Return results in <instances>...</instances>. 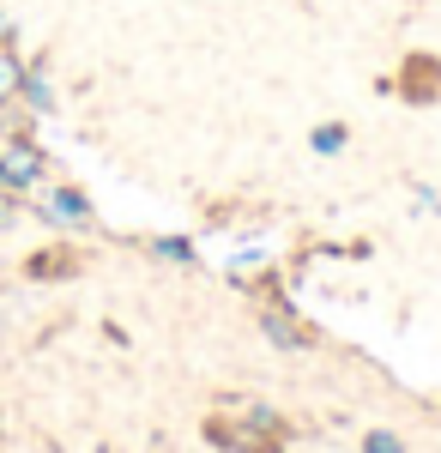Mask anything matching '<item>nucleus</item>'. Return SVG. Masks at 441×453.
<instances>
[{
	"mask_svg": "<svg viewBox=\"0 0 441 453\" xmlns=\"http://www.w3.org/2000/svg\"><path fill=\"white\" fill-rule=\"evenodd\" d=\"M43 181H49V151H43L31 134L0 140V188H6V194H31Z\"/></svg>",
	"mask_w": 441,
	"mask_h": 453,
	"instance_id": "obj_1",
	"label": "nucleus"
},
{
	"mask_svg": "<svg viewBox=\"0 0 441 453\" xmlns=\"http://www.w3.org/2000/svg\"><path fill=\"white\" fill-rule=\"evenodd\" d=\"M205 441L224 448V453H278V435H267L260 423H248L242 411H236V418H224V411L205 418Z\"/></svg>",
	"mask_w": 441,
	"mask_h": 453,
	"instance_id": "obj_2",
	"label": "nucleus"
},
{
	"mask_svg": "<svg viewBox=\"0 0 441 453\" xmlns=\"http://www.w3.org/2000/svg\"><path fill=\"white\" fill-rule=\"evenodd\" d=\"M36 218H43L49 230H85L97 211H91V200H85L79 188H49V194L36 200Z\"/></svg>",
	"mask_w": 441,
	"mask_h": 453,
	"instance_id": "obj_3",
	"label": "nucleus"
},
{
	"mask_svg": "<svg viewBox=\"0 0 441 453\" xmlns=\"http://www.w3.org/2000/svg\"><path fill=\"white\" fill-rule=\"evenodd\" d=\"M260 333H267L278 350H308L314 345V333L297 320V309H290L284 296H278V303H260Z\"/></svg>",
	"mask_w": 441,
	"mask_h": 453,
	"instance_id": "obj_4",
	"label": "nucleus"
},
{
	"mask_svg": "<svg viewBox=\"0 0 441 453\" xmlns=\"http://www.w3.org/2000/svg\"><path fill=\"white\" fill-rule=\"evenodd\" d=\"M399 91H406L411 104H436V97H441V61H429V55H411L406 73H399Z\"/></svg>",
	"mask_w": 441,
	"mask_h": 453,
	"instance_id": "obj_5",
	"label": "nucleus"
},
{
	"mask_svg": "<svg viewBox=\"0 0 441 453\" xmlns=\"http://www.w3.org/2000/svg\"><path fill=\"white\" fill-rule=\"evenodd\" d=\"M19 109H25V115H49V109H55V85H49V67H43V61H25Z\"/></svg>",
	"mask_w": 441,
	"mask_h": 453,
	"instance_id": "obj_6",
	"label": "nucleus"
},
{
	"mask_svg": "<svg viewBox=\"0 0 441 453\" xmlns=\"http://www.w3.org/2000/svg\"><path fill=\"white\" fill-rule=\"evenodd\" d=\"M19 85H25V55L19 42H0V104H19Z\"/></svg>",
	"mask_w": 441,
	"mask_h": 453,
	"instance_id": "obj_7",
	"label": "nucleus"
},
{
	"mask_svg": "<svg viewBox=\"0 0 441 453\" xmlns=\"http://www.w3.org/2000/svg\"><path fill=\"white\" fill-rule=\"evenodd\" d=\"M31 279H73L79 273V254H67V248H49V254H31V266H25Z\"/></svg>",
	"mask_w": 441,
	"mask_h": 453,
	"instance_id": "obj_8",
	"label": "nucleus"
},
{
	"mask_svg": "<svg viewBox=\"0 0 441 453\" xmlns=\"http://www.w3.org/2000/svg\"><path fill=\"white\" fill-rule=\"evenodd\" d=\"M308 145H314L321 157H333V151H344V145H351V127H344V121H321V127L308 134Z\"/></svg>",
	"mask_w": 441,
	"mask_h": 453,
	"instance_id": "obj_9",
	"label": "nucleus"
},
{
	"mask_svg": "<svg viewBox=\"0 0 441 453\" xmlns=\"http://www.w3.org/2000/svg\"><path fill=\"white\" fill-rule=\"evenodd\" d=\"M230 411H242V418H248V423H260V429H267V435H278V441H284V429H290V423L278 418L272 405H254V399H236Z\"/></svg>",
	"mask_w": 441,
	"mask_h": 453,
	"instance_id": "obj_10",
	"label": "nucleus"
},
{
	"mask_svg": "<svg viewBox=\"0 0 441 453\" xmlns=\"http://www.w3.org/2000/svg\"><path fill=\"white\" fill-rule=\"evenodd\" d=\"M151 254H158V260H170V266H194V242H188V236H158Z\"/></svg>",
	"mask_w": 441,
	"mask_h": 453,
	"instance_id": "obj_11",
	"label": "nucleus"
},
{
	"mask_svg": "<svg viewBox=\"0 0 441 453\" xmlns=\"http://www.w3.org/2000/svg\"><path fill=\"white\" fill-rule=\"evenodd\" d=\"M363 453H406V441L387 435V429H375V435H363Z\"/></svg>",
	"mask_w": 441,
	"mask_h": 453,
	"instance_id": "obj_12",
	"label": "nucleus"
},
{
	"mask_svg": "<svg viewBox=\"0 0 441 453\" xmlns=\"http://www.w3.org/2000/svg\"><path fill=\"white\" fill-rule=\"evenodd\" d=\"M12 218H19V194H6V188H0V230H6Z\"/></svg>",
	"mask_w": 441,
	"mask_h": 453,
	"instance_id": "obj_13",
	"label": "nucleus"
}]
</instances>
